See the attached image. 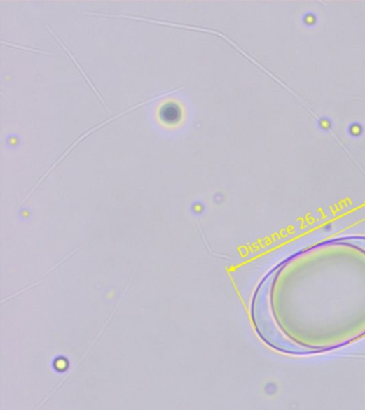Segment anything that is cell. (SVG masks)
<instances>
[{
  "instance_id": "cell-1",
  "label": "cell",
  "mask_w": 365,
  "mask_h": 410,
  "mask_svg": "<svg viewBox=\"0 0 365 410\" xmlns=\"http://www.w3.org/2000/svg\"><path fill=\"white\" fill-rule=\"evenodd\" d=\"M179 90H181V88L172 89V90L167 91V92L165 93H162V94L157 95V97H150V99H146V101H141V103H139V104L133 105V106L130 107V108L125 109V111H123V113H116V115H113V117L109 118V119L104 120V121L103 122H100L99 125H95V127H91V129H89V131L85 132V133L83 134V135H81L78 139L75 140V141L73 142L72 145H71V147L69 148V149H67L66 151H64V153H62V155L60 156V157L58 158V160H57L56 162H54V165L50 166V169H48V171H46V174H44L43 176H42L41 178H40L39 182L36 183V186H34V188H36V186L39 185L40 183H41V181H43L44 178H46V176H48V174H50V172H52V170H54L55 168L57 167V165H58V164H60V162H62V160H64V158L66 157V156L68 155V154L70 153V152L72 151V150L74 149V148L76 147V146H78V143H80V142H82L83 139H85V138H86L87 136L90 135V134H92L93 132L98 131V129H100L101 127H104V125H109V122L113 121V120L117 119V118L121 117V115L130 113V111H133V109L139 108V107L144 106V105L148 104V103H150V101H157V99H162V97H168V95H172L174 94V93H176L177 92V91Z\"/></svg>"
},
{
  "instance_id": "cell-2",
  "label": "cell",
  "mask_w": 365,
  "mask_h": 410,
  "mask_svg": "<svg viewBox=\"0 0 365 410\" xmlns=\"http://www.w3.org/2000/svg\"><path fill=\"white\" fill-rule=\"evenodd\" d=\"M48 30H50V34H52L53 36H55V38H56L57 41H58V42H60V45L62 46V48H64V50H66L67 54L69 55V57H70L71 59H72L73 62H74L75 66H76V68L78 69V70H80V72L82 73L83 76H84V78L86 79L87 83H88L89 86H90V88L92 89L93 92L95 93V94H97V97H99V99H101V101H103V104L105 105V106L107 107L106 103H105L104 99H102V97H101L100 93H99V91L97 90V89H95V85L92 84V83H91L90 79H89L88 75L86 74V72H85L84 70H83L82 66H81L80 64H78V61H76V59H75V57L73 56L72 52H70V50H68V48H67L66 45H64V42H62V40H60V38H58V36H57V34H55L54 31H53L52 29H50V26H48Z\"/></svg>"
}]
</instances>
